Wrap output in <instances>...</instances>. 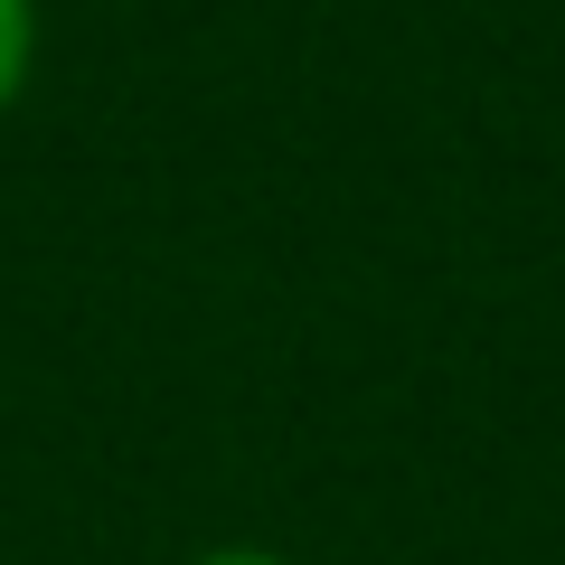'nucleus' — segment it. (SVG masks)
Instances as JSON below:
<instances>
[{
	"label": "nucleus",
	"instance_id": "f257e3e1",
	"mask_svg": "<svg viewBox=\"0 0 565 565\" xmlns=\"http://www.w3.org/2000/svg\"><path fill=\"white\" fill-rule=\"evenodd\" d=\"M39 76V0H0V114Z\"/></svg>",
	"mask_w": 565,
	"mask_h": 565
},
{
	"label": "nucleus",
	"instance_id": "f03ea898",
	"mask_svg": "<svg viewBox=\"0 0 565 565\" xmlns=\"http://www.w3.org/2000/svg\"><path fill=\"white\" fill-rule=\"evenodd\" d=\"M189 565H292V556H274V546H207V556H189Z\"/></svg>",
	"mask_w": 565,
	"mask_h": 565
}]
</instances>
